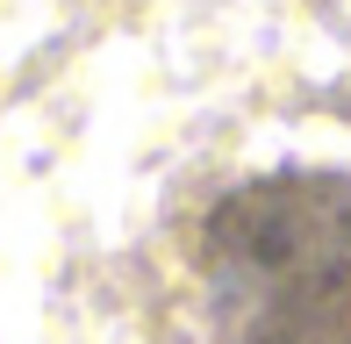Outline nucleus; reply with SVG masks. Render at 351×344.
Here are the masks:
<instances>
[{
  "mask_svg": "<svg viewBox=\"0 0 351 344\" xmlns=\"http://www.w3.org/2000/svg\"><path fill=\"white\" fill-rule=\"evenodd\" d=\"M201 302L222 344H351V180L280 165L201 223Z\"/></svg>",
  "mask_w": 351,
  "mask_h": 344,
  "instance_id": "obj_1",
  "label": "nucleus"
}]
</instances>
